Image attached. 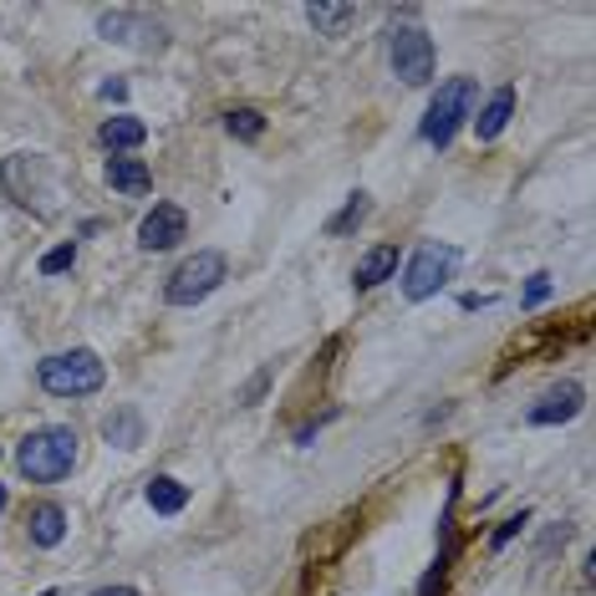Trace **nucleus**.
<instances>
[{"label":"nucleus","instance_id":"nucleus-25","mask_svg":"<svg viewBox=\"0 0 596 596\" xmlns=\"http://www.w3.org/2000/svg\"><path fill=\"white\" fill-rule=\"evenodd\" d=\"M5 505H11V490H5V484H0V510H5Z\"/></svg>","mask_w":596,"mask_h":596},{"label":"nucleus","instance_id":"nucleus-19","mask_svg":"<svg viewBox=\"0 0 596 596\" xmlns=\"http://www.w3.org/2000/svg\"><path fill=\"white\" fill-rule=\"evenodd\" d=\"M225 128H230V138H245V143H255L265 132V117L255 113V107H230L225 113Z\"/></svg>","mask_w":596,"mask_h":596},{"label":"nucleus","instance_id":"nucleus-2","mask_svg":"<svg viewBox=\"0 0 596 596\" xmlns=\"http://www.w3.org/2000/svg\"><path fill=\"white\" fill-rule=\"evenodd\" d=\"M72 464H77V433L66 429V423H51V429H36L21 439L16 448V469L26 480L36 484H56L72 474Z\"/></svg>","mask_w":596,"mask_h":596},{"label":"nucleus","instance_id":"nucleus-7","mask_svg":"<svg viewBox=\"0 0 596 596\" xmlns=\"http://www.w3.org/2000/svg\"><path fill=\"white\" fill-rule=\"evenodd\" d=\"M388 62H393V72L408 87L433 83V41H429V31L414 26V21L393 26V31H388Z\"/></svg>","mask_w":596,"mask_h":596},{"label":"nucleus","instance_id":"nucleus-12","mask_svg":"<svg viewBox=\"0 0 596 596\" xmlns=\"http://www.w3.org/2000/svg\"><path fill=\"white\" fill-rule=\"evenodd\" d=\"M26 530H31V546H41V550L62 546V535H66V510H62V505H36V510L26 515Z\"/></svg>","mask_w":596,"mask_h":596},{"label":"nucleus","instance_id":"nucleus-9","mask_svg":"<svg viewBox=\"0 0 596 596\" xmlns=\"http://www.w3.org/2000/svg\"><path fill=\"white\" fill-rule=\"evenodd\" d=\"M189 234V219H183L179 204H153L143 225H138V245L143 250H174Z\"/></svg>","mask_w":596,"mask_h":596},{"label":"nucleus","instance_id":"nucleus-5","mask_svg":"<svg viewBox=\"0 0 596 596\" xmlns=\"http://www.w3.org/2000/svg\"><path fill=\"white\" fill-rule=\"evenodd\" d=\"M225 270H230V265H225L219 250H194V255H189V261L164 281V301L168 306H199L204 296H215L219 291Z\"/></svg>","mask_w":596,"mask_h":596},{"label":"nucleus","instance_id":"nucleus-3","mask_svg":"<svg viewBox=\"0 0 596 596\" xmlns=\"http://www.w3.org/2000/svg\"><path fill=\"white\" fill-rule=\"evenodd\" d=\"M36 378H41V388L51 397H92L102 388V378H107V367H102V357L92 347H72L47 357L36 367Z\"/></svg>","mask_w":596,"mask_h":596},{"label":"nucleus","instance_id":"nucleus-18","mask_svg":"<svg viewBox=\"0 0 596 596\" xmlns=\"http://www.w3.org/2000/svg\"><path fill=\"white\" fill-rule=\"evenodd\" d=\"M102 433H107V444H117V448H138L143 444V418H138V408H117V414L102 423Z\"/></svg>","mask_w":596,"mask_h":596},{"label":"nucleus","instance_id":"nucleus-23","mask_svg":"<svg viewBox=\"0 0 596 596\" xmlns=\"http://www.w3.org/2000/svg\"><path fill=\"white\" fill-rule=\"evenodd\" d=\"M546 296H550V276H530V286H525V306H541Z\"/></svg>","mask_w":596,"mask_h":596},{"label":"nucleus","instance_id":"nucleus-15","mask_svg":"<svg viewBox=\"0 0 596 596\" xmlns=\"http://www.w3.org/2000/svg\"><path fill=\"white\" fill-rule=\"evenodd\" d=\"M357 16H363V11H357V5H306V21H312L316 31L321 36H347L352 26H357Z\"/></svg>","mask_w":596,"mask_h":596},{"label":"nucleus","instance_id":"nucleus-1","mask_svg":"<svg viewBox=\"0 0 596 596\" xmlns=\"http://www.w3.org/2000/svg\"><path fill=\"white\" fill-rule=\"evenodd\" d=\"M0 189L16 199L21 210H31L36 219H51L56 199H62V183H56V168H51L47 153H11L0 164Z\"/></svg>","mask_w":596,"mask_h":596},{"label":"nucleus","instance_id":"nucleus-24","mask_svg":"<svg viewBox=\"0 0 596 596\" xmlns=\"http://www.w3.org/2000/svg\"><path fill=\"white\" fill-rule=\"evenodd\" d=\"M92 596H138L132 586H102V592H92Z\"/></svg>","mask_w":596,"mask_h":596},{"label":"nucleus","instance_id":"nucleus-26","mask_svg":"<svg viewBox=\"0 0 596 596\" xmlns=\"http://www.w3.org/2000/svg\"><path fill=\"white\" fill-rule=\"evenodd\" d=\"M41 596H56V592H41Z\"/></svg>","mask_w":596,"mask_h":596},{"label":"nucleus","instance_id":"nucleus-16","mask_svg":"<svg viewBox=\"0 0 596 596\" xmlns=\"http://www.w3.org/2000/svg\"><path fill=\"white\" fill-rule=\"evenodd\" d=\"M102 143H107V149H138V143H143V138H149V128H143V123H138V117L132 113H117V117H107V123H102V132H98Z\"/></svg>","mask_w":596,"mask_h":596},{"label":"nucleus","instance_id":"nucleus-10","mask_svg":"<svg viewBox=\"0 0 596 596\" xmlns=\"http://www.w3.org/2000/svg\"><path fill=\"white\" fill-rule=\"evenodd\" d=\"M581 414V388L576 382H561V388H550L535 408L525 414V423H535V429H546V423H566V418Z\"/></svg>","mask_w":596,"mask_h":596},{"label":"nucleus","instance_id":"nucleus-4","mask_svg":"<svg viewBox=\"0 0 596 596\" xmlns=\"http://www.w3.org/2000/svg\"><path fill=\"white\" fill-rule=\"evenodd\" d=\"M474 102H480L474 77H448V83L433 92L429 113H423V138H429L433 149H448V143H454V132L474 117Z\"/></svg>","mask_w":596,"mask_h":596},{"label":"nucleus","instance_id":"nucleus-20","mask_svg":"<svg viewBox=\"0 0 596 596\" xmlns=\"http://www.w3.org/2000/svg\"><path fill=\"white\" fill-rule=\"evenodd\" d=\"M367 210H372V204H367V194H363V189H357L347 210H342V215L331 219V234H347V230H357V225H363V219H367Z\"/></svg>","mask_w":596,"mask_h":596},{"label":"nucleus","instance_id":"nucleus-11","mask_svg":"<svg viewBox=\"0 0 596 596\" xmlns=\"http://www.w3.org/2000/svg\"><path fill=\"white\" fill-rule=\"evenodd\" d=\"M393 270H397V245H372L363 261H357L352 286H357V291H378L382 281H393Z\"/></svg>","mask_w":596,"mask_h":596},{"label":"nucleus","instance_id":"nucleus-14","mask_svg":"<svg viewBox=\"0 0 596 596\" xmlns=\"http://www.w3.org/2000/svg\"><path fill=\"white\" fill-rule=\"evenodd\" d=\"M107 183H113L117 194H149L153 189V174L143 158H107Z\"/></svg>","mask_w":596,"mask_h":596},{"label":"nucleus","instance_id":"nucleus-13","mask_svg":"<svg viewBox=\"0 0 596 596\" xmlns=\"http://www.w3.org/2000/svg\"><path fill=\"white\" fill-rule=\"evenodd\" d=\"M510 117H515V87H499L495 98L484 102V113L474 117V132H480V143H495Z\"/></svg>","mask_w":596,"mask_h":596},{"label":"nucleus","instance_id":"nucleus-8","mask_svg":"<svg viewBox=\"0 0 596 596\" xmlns=\"http://www.w3.org/2000/svg\"><path fill=\"white\" fill-rule=\"evenodd\" d=\"M98 31H102V41H117V47H143V51H164V47H168L164 26H158L149 11H128V5H117V11H102V16H98Z\"/></svg>","mask_w":596,"mask_h":596},{"label":"nucleus","instance_id":"nucleus-21","mask_svg":"<svg viewBox=\"0 0 596 596\" xmlns=\"http://www.w3.org/2000/svg\"><path fill=\"white\" fill-rule=\"evenodd\" d=\"M72 265H77V245L66 240V245H56V250L41 255V276H62V270H72Z\"/></svg>","mask_w":596,"mask_h":596},{"label":"nucleus","instance_id":"nucleus-17","mask_svg":"<svg viewBox=\"0 0 596 596\" xmlns=\"http://www.w3.org/2000/svg\"><path fill=\"white\" fill-rule=\"evenodd\" d=\"M149 505H153V515H179L183 505H189V490H183L174 474H153L149 480Z\"/></svg>","mask_w":596,"mask_h":596},{"label":"nucleus","instance_id":"nucleus-22","mask_svg":"<svg viewBox=\"0 0 596 596\" xmlns=\"http://www.w3.org/2000/svg\"><path fill=\"white\" fill-rule=\"evenodd\" d=\"M520 525H525V510L515 515V520H505V525L495 530V541H490V546H495V550H505V546H510V541H515V535H520Z\"/></svg>","mask_w":596,"mask_h":596},{"label":"nucleus","instance_id":"nucleus-6","mask_svg":"<svg viewBox=\"0 0 596 596\" xmlns=\"http://www.w3.org/2000/svg\"><path fill=\"white\" fill-rule=\"evenodd\" d=\"M454 270H459V250L439 245V240H423V245L414 250V261L403 265V296L408 301L439 296V291L454 281Z\"/></svg>","mask_w":596,"mask_h":596}]
</instances>
